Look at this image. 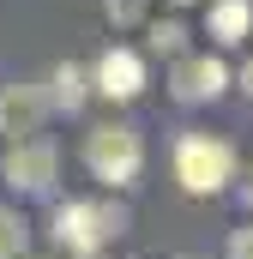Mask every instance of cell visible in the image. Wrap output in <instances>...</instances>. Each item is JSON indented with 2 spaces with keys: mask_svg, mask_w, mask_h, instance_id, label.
I'll return each mask as SVG.
<instances>
[{
  "mask_svg": "<svg viewBox=\"0 0 253 259\" xmlns=\"http://www.w3.org/2000/svg\"><path fill=\"white\" fill-rule=\"evenodd\" d=\"M0 169H6V181H12L18 193H49V187H55L61 157H55V145H49V139H24V145H12V151L0 157Z\"/></svg>",
  "mask_w": 253,
  "mask_h": 259,
  "instance_id": "obj_4",
  "label": "cell"
},
{
  "mask_svg": "<svg viewBox=\"0 0 253 259\" xmlns=\"http://www.w3.org/2000/svg\"><path fill=\"white\" fill-rule=\"evenodd\" d=\"M181 259H193V253H181Z\"/></svg>",
  "mask_w": 253,
  "mask_h": 259,
  "instance_id": "obj_16",
  "label": "cell"
},
{
  "mask_svg": "<svg viewBox=\"0 0 253 259\" xmlns=\"http://www.w3.org/2000/svg\"><path fill=\"white\" fill-rule=\"evenodd\" d=\"M229 175H235V151H229L223 139L187 133V139L175 145V181H181L187 193H217Z\"/></svg>",
  "mask_w": 253,
  "mask_h": 259,
  "instance_id": "obj_3",
  "label": "cell"
},
{
  "mask_svg": "<svg viewBox=\"0 0 253 259\" xmlns=\"http://www.w3.org/2000/svg\"><path fill=\"white\" fill-rule=\"evenodd\" d=\"M229 259H253V229H235L229 235Z\"/></svg>",
  "mask_w": 253,
  "mask_h": 259,
  "instance_id": "obj_13",
  "label": "cell"
},
{
  "mask_svg": "<svg viewBox=\"0 0 253 259\" xmlns=\"http://www.w3.org/2000/svg\"><path fill=\"white\" fill-rule=\"evenodd\" d=\"M97 91L115 97V103L139 97V91H145V61H139L133 49H109V55L97 61Z\"/></svg>",
  "mask_w": 253,
  "mask_h": 259,
  "instance_id": "obj_6",
  "label": "cell"
},
{
  "mask_svg": "<svg viewBox=\"0 0 253 259\" xmlns=\"http://www.w3.org/2000/svg\"><path fill=\"white\" fill-rule=\"evenodd\" d=\"M43 109H49V97H43L36 84H12V91H0V133H12L18 145L36 139V133H43Z\"/></svg>",
  "mask_w": 253,
  "mask_h": 259,
  "instance_id": "obj_5",
  "label": "cell"
},
{
  "mask_svg": "<svg viewBox=\"0 0 253 259\" xmlns=\"http://www.w3.org/2000/svg\"><path fill=\"white\" fill-rule=\"evenodd\" d=\"M247 205H253V181H247Z\"/></svg>",
  "mask_w": 253,
  "mask_h": 259,
  "instance_id": "obj_15",
  "label": "cell"
},
{
  "mask_svg": "<svg viewBox=\"0 0 253 259\" xmlns=\"http://www.w3.org/2000/svg\"><path fill=\"white\" fill-rule=\"evenodd\" d=\"M85 163H91L97 181L126 187V181L145 169V145H139V133H133V127L109 121V127H91V139H85Z\"/></svg>",
  "mask_w": 253,
  "mask_h": 259,
  "instance_id": "obj_2",
  "label": "cell"
},
{
  "mask_svg": "<svg viewBox=\"0 0 253 259\" xmlns=\"http://www.w3.org/2000/svg\"><path fill=\"white\" fill-rule=\"evenodd\" d=\"M121 223H126L121 205H109V199H103V205H78V199H72V205L55 211V241H66L72 253H85V259H97L115 235H121Z\"/></svg>",
  "mask_w": 253,
  "mask_h": 259,
  "instance_id": "obj_1",
  "label": "cell"
},
{
  "mask_svg": "<svg viewBox=\"0 0 253 259\" xmlns=\"http://www.w3.org/2000/svg\"><path fill=\"white\" fill-rule=\"evenodd\" d=\"M241 78H247V97H253V61H247V72H241Z\"/></svg>",
  "mask_w": 253,
  "mask_h": 259,
  "instance_id": "obj_14",
  "label": "cell"
},
{
  "mask_svg": "<svg viewBox=\"0 0 253 259\" xmlns=\"http://www.w3.org/2000/svg\"><path fill=\"white\" fill-rule=\"evenodd\" d=\"M24 253V217L0 205V259H18Z\"/></svg>",
  "mask_w": 253,
  "mask_h": 259,
  "instance_id": "obj_10",
  "label": "cell"
},
{
  "mask_svg": "<svg viewBox=\"0 0 253 259\" xmlns=\"http://www.w3.org/2000/svg\"><path fill=\"white\" fill-rule=\"evenodd\" d=\"M49 84H55V91H49V97H55V103H61L66 115H72V109H78V103H85V72H78V66H72V61H61V66H55V72H49Z\"/></svg>",
  "mask_w": 253,
  "mask_h": 259,
  "instance_id": "obj_9",
  "label": "cell"
},
{
  "mask_svg": "<svg viewBox=\"0 0 253 259\" xmlns=\"http://www.w3.org/2000/svg\"><path fill=\"white\" fill-rule=\"evenodd\" d=\"M229 84V72H223V61H211V55H193V61L175 66V97L181 103H205V97H217Z\"/></svg>",
  "mask_w": 253,
  "mask_h": 259,
  "instance_id": "obj_7",
  "label": "cell"
},
{
  "mask_svg": "<svg viewBox=\"0 0 253 259\" xmlns=\"http://www.w3.org/2000/svg\"><path fill=\"white\" fill-rule=\"evenodd\" d=\"M181 36H187L181 24H151V49H163V55H175V49H181Z\"/></svg>",
  "mask_w": 253,
  "mask_h": 259,
  "instance_id": "obj_12",
  "label": "cell"
},
{
  "mask_svg": "<svg viewBox=\"0 0 253 259\" xmlns=\"http://www.w3.org/2000/svg\"><path fill=\"white\" fill-rule=\"evenodd\" d=\"M253 24V0H217L211 6V36L217 42H241Z\"/></svg>",
  "mask_w": 253,
  "mask_h": 259,
  "instance_id": "obj_8",
  "label": "cell"
},
{
  "mask_svg": "<svg viewBox=\"0 0 253 259\" xmlns=\"http://www.w3.org/2000/svg\"><path fill=\"white\" fill-rule=\"evenodd\" d=\"M103 12H109L115 24H139V18H145V0H103Z\"/></svg>",
  "mask_w": 253,
  "mask_h": 259,
  "instance_id": "obj_11",
  "label": "cell"
}]
</instances>
